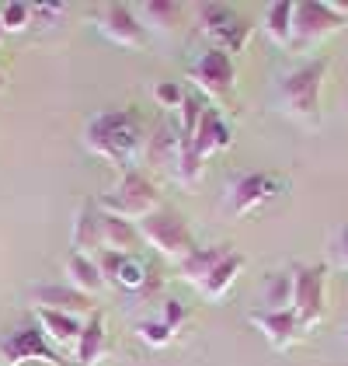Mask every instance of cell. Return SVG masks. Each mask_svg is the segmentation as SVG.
<instances>
[{"label":"cell","mask_w":348,"mask_h":366,"mask_svg":"<svg viewBox=\"0 0 348 366\" xmlns=\"http://www.w3.org/2000/svg\"><path fill=\"white\" fill-rule=\"evenodd\" d=\"M331 258H334V265L348 269V227H342V230L331 237Z\"/></svg>","instance_id":"obj_32"},{"label":"cell","mask_w":348,"mask_h":366,"mask_svg":"<svg viewBox=\"0 0 348 366\" xmlns=\"http://www.w3.org/2000/svg\"><path fill=\"white\" fill-rule=\"evenodd\" d=\"M66 286H73L77 293H84V297H94V293H101L105 290V276L98 272V262L91 258V254H70L66 258Z\"/></svg>","instance_id":"obj_19"},{"label":"cell","mask_w":348,"mask_h":366,"mask_svg":"<svg viewBox=\"0 0 348 366\" xmlns=\"http://www.w3.org/2000/svg\"><path fill=\"white\" fill-rule=\"evenodd\" d=\"M185 98H188V94L181 91L178 81H157V84H153V102H157L164 112H181Z\"/></svg>","instance_id":"obj_28"},{"label":"cell","mask_w":348,"mask_h":366,"mask_svg":"<svg viewBox=\"0 0 348 366\" xmlns=\"http://www.w3.org/2000/svg\"><path fill=\"white\" fill-rule=\"evenodd\" d=\"M146 161L150 164H178V126L160 122L150 137H146Z\"/></svg>","instance_id":"obj_24"},{"label":"cell","mask_w":348,"mask_h":366,"mask_svg":"<svg viewBox=\"0 0 348 366\" xmlns=\"http://www.w3.org/2000/svg\"><path fill=\"white\" fill-rule=\"evenodd\" d=\"M188 317H192V310L185 307L181 300H174V297H168V300H164V317H160V321H164L171 332H178V328H181Z\"/></svg>","instance_id":"obj_30"},{"label":"cell","mask_w":348,"mask_h":366,"mask_svg":"<svg viewBox=\"0 0 348 366\" xmlns=\"http://www.w3.org/2000/svg\"><path fill=\"white\" fill-rule=\"evenodd\" d=\"M195 29L213 42V49H223L227 56L244 53L247 39H251V25L244 18H237V11L227 4H195Z\"/></svg>","instance_id":"obj_6"},{"label":"cell","mask_w":348,"mask_h":366,"mask_svg":"<svg viewBox=\"0 0 348 366\" xmlns=\"http://www.w3.org/2000/svg\"><path fill=\"white\" fill-rule=\"evenodd\" d=\"M324 265H296L292 269V314L303 332H310L324 317Z\"/></svg>","instance_id":"obj_9"},{"label":"cell","mask_w":348,"mask_h":366,"mask_svg":"<svg viewBox=\"0 0 348 366\" xmlns=\"http://www.w3.org/2000/svg\"><path fill=\"white\" fill-rule=\"evenodd\" d=\"M70 244L77 254H94L101 252V209L94 199H84L77 217H73V234H70Z\"/></svg>","instance_id":"obj_15"},{"label":"cell","mask_w":348,"mask_h":366,"mask_svg":"<svg viewBox=\"0 0 348 366\" xmlns=\"http://www.w3.org/2000/svg\"><path fill=\"white\" fill-rule=\"evenodd\" d=\"M292 11H296V4H290V0H279V4L265 7L261 29L268 35V42L279 46V49H290L292 46Z\"/></svg>","instance_id":"obj_22"},{"label":"cell","mask_w":348,"mask_h":366,"mask_svg":"<svg viewBox=\"0 0 348 366\" xmlns=\"http://www.w3.org/2000/svg\"><path fill=\"white\" fill-rule=\"evenodd\" d=\"M251 325L258 328L261 335L268 338V345L272 349H290V345H296V338H300V321H296V314L290 310H255L251 314Z\"/></svg>","instance_id":"obj_13"},{"label":"cell","mask_w":348,"mask_h":366,"mask_svg":"<svg viewBox=\"0 0 348 366\" xmlns=\"http://www.w3.org/2000/svg\"><path fill=\"white\" fill-rule=\"evenodd\" d=\"M261 310H290L292 307V272H268L261 286Z\"/></svg>","instance_id":"obj_25"},{"label":"cell","mask_w":348,"mask_h":366,"mask_svg":"<svg viewBox=\"0 0 348 366\" xmlns=\"http://www.w3.org/2000/svg\"><path fill=\"white\" fill-rule=\"evenodd\" d=\"M66 11H70L66 4H31V18H39L42 25H53V21H59Z\"/></svg>","instance_id":"obj_31"},{"label":"cell","mask_w":348,"mask_h":366,"mask_svg":"<svg viewBox=\"0 0 348 366\" xmlns=\"http://www.w3.org/2000/svg\"><path fill=\"white\" fill-rule=\"evenodd\" d=\"M136 335L143 338L150 349H164V345L174 342V332L164 321H136Z\"/></svg>","instance_id":"obj_29"},{"label":"cell","mask_w":348,"mask_h":366,"mask_svg":"<svg viewBox=\"0 0 348 366\" xmlns=\"http://www.w3.org/2000/svg\"><path fill=\"white\" fill-rule=\"evenodd\" d=\"M244 265H247V258L240 252H230L213 272H209V280L199 286V293H203L205 300H223V297L230 293V286L237 282V276L244 272Z\"/></svg>","instance_id":"obj_20"},{"label":"cell","mask_w":348,"mask_h":366,"mask_svg":"<svg viewBox=\"0 0 348 366\" xmlns=\"http://www.w3.org/2000/svg\"><path fill=\"white\" fill-rule=\"evenodd\" d=\"M188 81L199 87L209 98H227L233 91V81H237V66H233V56H227L223 49H205L192 59L188 66Z\"/></svg>","instance_id":"obj_10"},{"label":"cell","mask_w":348,"mask_h":366,"mask_svg":"<svg viewBox=\"0 0 348 366\" xmlns=\"http://www.w3.org/2000/svg\"><path fill=\"white\" fill-rule=\"evenodd\" d=\"M136 241H140L136 224H129V220H122V217H112V213H101V252L133 254Z\"/></svg>","instance_id":"obj_23"},{"label":"cell","mask_w":348,"mask_h":366,"mask_svg":"<svg viewBox=\"0 0 348 366\" xmlns=\"http://www.w3.org/2000/svg\"><path fill=\"white\" fill-rule=\"evenodd\" d=\"M98 31L122 49H143L150 42V31L136 18V7H129V4H105L98 11Z\"/></svg>","instance_id":"obj_11"},{"label":"cell","mask_w":348,"mask_h":366,"mask_svg":"<svg viewBox=\"0 0 348 366\" xmlns=\"http://www.w3.org/2000/svg\"><path fill=\"white\" fill-rule=\"evenodd\" d=\"M327 70H331V63L324 56L286 70L275 81V109L300 126H320V94H324Z\"/></svg>","instance_id":"obj_2"},{"label":"cell","mask_w":348,"mask_h":366,"mask_svg":"<svg viewBox=\"0 0 348 366\" xmlns=\"http://www.w3.org/2000/svg\"><path fill=\"white\" fill-rule=\"evenodd\" d=\"M136 234H140V241H146L153 252L164 254L174 265L195 252V237H192L188 220L174 209H164V206L157 213L143 217V220H136Z\"/></svg>","instance_id":"obj_5"},{"label":"cell","mask_w":348,"mask_h":366,"mask_svg":"<svg viewBox=\"0 0 348 366\" xmlns=\"http://www.w3.org/2000/svg\"><path fill=\"white\" fill-rule=\"evenodd\" d=\"M31 314H35V325L42 328V335L49 338L56 349H63V345L77 349V338L84 332L81 317H70V314H59V310H42V307H35Z\"/></svg>","instance_id":"obj_18"},{"label":"cell","mask_w":348,"mask_h":366,"mask_svg":"<svg viewBox=\"0 0 348 366\" xmlns=\"http://www.w3.org/2000/svg\"><path fill=\"white\" fill-rule=\"evenodd\" d=\"M150 280V269H146V262H140L136 254H122V262H118L116 276H112V286L118 290H126V293H140Z\"/></svg>","instance_id":"obj_26"},{"label":"cell","mask_w":348,"mask_h":366,"mask_svg":"<svg viewBox=\"0 0 348 366\" xmlns=\"http://www.w3.org/2000/svg\"><path fill=\"white\" fill-rule=\"evenodd\" d=\"M230 143H233L230 122L216 112V109H205V112H203V122H199V129H195V140H192V147H195V157H199V161L205 164L213 154H220V150H230Z\"/></svg>","instance_id":"obj_14"},{"label":"cell","mask_w":348,"mask_h":366,"mask_svg":"<svg viewBox=\"0 0 348 366\" xmlns=\"http://www.w3.org/2000/svg\"><path fill=\"white\" fill-rule=\"evenodd\" d=\"M345 338H348V328H345Z\"/></svg>","instance_id":"obj_35"},{"label":"cell","mask_w":348,"mask_h":366,"mask_svg":"<svg viewBox=\"0 0 348 366\" xmlns=\"http://www.w3.org/2000/svg\"><path fill=\"white\" fill-rule=\"evenodd\" d=\"M0 366H4V363H0Z\"/></svg>","instance_id":"obj_36"},{"label":"cell","mask_w":348,"mask_h":366,"mask_svg":"<svg viewBox=\"0 0 348 366\" xmlns=\"http://www.w3.org/2000/svg\"><path fill=\"white\" fill-rule=\"evenodd\" d=\"M31 310L42 307V310H59V314H70V317H91L94 314V300L77 293L73 286L66 282H46V286H31L29 293Z\"/></svg>","instance_id":"obj_12"},{"label":"cell","mask_w":348,"mask_h":366,"mask_svg":"<svg viewBox=\"0 0 348 366\" xmlns=\"http://www.w3.org/2000/svg\"><path fill=\"white\" fill-rule=\"evenodd\" d=\"M230 252H233L230 244H205V248H199V244H195V252L178 262V276H181L185 282H192V286L199 290V286L209 280V272H213V269H216V265H220V262H223Z\"/></svg>","instance_id":"obj_17"},{"label":"cell","mask_w":348,"mask_h":366,"mask_svg":"<svg viewBox=\"0 0 348 366\" xmlns=\"http://www.w3.org/2000/svg\"><path fill=\"white\" fill-rule=\"evenodd\" d=\"M94 202H98L101 213H112V217H122V220L133 224V220H143V217L160 209V192H157V185L146 178L143 171L133 168L118 178L116 189L101 192Z\"/></svg>","instance_id":"obj_4"},{"label":"cell","mask_w":348,"mask_h":366,"mask_svg":"<svg viewBox=\"0 0 348 366\" xmlns=\"http://www.w3.org/2000/svg\"><path fill=\"white\" fill-rule=\"evenodd\" d=\"M143 119L136 109H105V112L91 115L84 126L87 154H94L122 171H133L136 157L143 154Z\"/></svg>","instance_id":"obj_1"},{"label":"cell","mask_w":348,"mask_h":366,"mask_svg":"<svg viewBox=\"0 0 348 366\" xmlns=\"http://www.w3.org/2000/svg\"><path fill=\"white\" fill-rule=\"evenodd\" d=\"M348 25V4L342 0H300L292 11V46L290 53H307L327 35Z\"/></svg>","instance_id":"obj_3"},{"label":"cell","mask_w":348,"mask_h":366,"mask_svg":"<svg viewBox=\"0 0 348 366\" xmlns=\"http://www.w3.org/2000/svg\"><path fill=\"white\" fill-rule=\"evenodd\" d=\"M4 87H7V81H4V74H0V91H4Z\"/></svg>","instance_id":"obj_33"},{"label":"cell","mask_w":348,"mask_h":366,"mask_svg":"<svg viewBox=\"0 0 348 366\" xmlns=\"http://www.w3.org/2000/svg\"><path fill=\"white\" fill-rule=\"evenodd\" d=\"M282 178L272 174V171H247V174H237L230 185H227V213L230 217H247L261 209L265 202L282 192Z\"/></svg>","instance_id":"obj_8"},{"label":"cell","mask_w":348,"mask_h":366,"mask_svg":"<svg viewBox=\"0 0 348 366\" xmlns=\"http://www.w3.org/2000/svg\"><path fill=\"white\" fill-rule=\"evenodd\" d=\"M31 25V4L25 0H11V4H0V29L7 31H25Z\"/></svg>","instance_id":"obj_27"},{"label":"cell","mask_w":348,"mask_h":366,"mask_svg":"<svg viewBox=\"0 0 348 366\" xmlns=\"http://www.w3.org/2000/svg\"><path fill=\"white\" fill-rule=\"evenodd\" d=\"M0 39H4V29H0Z\"/></svg>","instance_id":"obj_34"},{"label":"cell","mask_w":348,"mask_h":366,"mask_svg":"<svg viewBox=\"0 0 348 366\" xmlns=\"http://www.w3.org/2000/svg\"><path fill=\"white\" fill-rule=\"evenodd\" d=\"M108 349H112V342H108V328H105V314L94 310L77 338V366H98L108 356Z\"/></svg>","instance_id":"obj_16"},{"label":"cell","mask_w":348,"mask_h":366,"mask_svg":"<svg viewBox=\"0 0 348 366\" xmlns=\"http://www.w3.org/2000/svg\"><path fill=\"white\" fill-rule=\"evenodd\" d=\"M0 363L4 366H25V363L70 366V360H63V352L42 335L39 325H25V328L7 332L0 338Z\"/></svg>","instance_id":"obj_7"},{"label":"cell","mask_w":348,"mask_h":366,"mask_svg":"<svg viewBox=\"0 0 348 366\" xmlns=\"http://www.w3.org/2000/svg\"><path fill=\"white\" fill-rule=\"evenodd\" d=\"M181 4L174 0H146V4H136V18L143 21V29L160 31V35H171L178 25H181Z\"/></svg>","instance_id":"obj_21"}]
</instances>
